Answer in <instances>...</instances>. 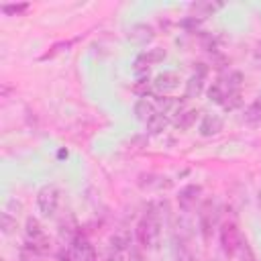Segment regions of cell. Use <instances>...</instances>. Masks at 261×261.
Returning <instances> with one entry per match:
<instances>
[{"label": "cell", "mask_w": 261, "mask_h": 261, "mask_svg": "<svg viewBox=\"0 0 261 261\" xmlns=\"http://www.w3.org/2000/svg\"><path fill=\"white\" fill-rule=\"evenodd\" d=\"M237 255H239V261H257V257H255V253H253V249H251V245L243 239L241 241V245H239V251H237Z\"/></svg>", "instance_id": "20"}, {"label": "cell", "mask_w": 261, "mask_h": 261, "mask_svg": "<svg viewBox=\"0 0 261 261\" xmlns=\"http://www.w3.org/2000/svg\"><path fill=\"white\" fill-rule=\"evenodd\" d=\"M169 124V118L163 112H155L149 120H147V133L149 135H161Z\"/></svg>", "instance_id": "15"}, {"label": "cell", "mask_w": 261, "mask_h": 261, "mask_svg": "<svg viewBox=\"0 0 261 261\" xmlns=\"http://www.w3.org/2000/svg\"><path fill=\"white\" fill-rule=\"evenodd\" d=\"M204 84H206V67L202 63H198V69L186 82V98H198L204 90Z\"/></svg>", "instance_id": "6"}, {"label": "cell", "mask_w": 261, "mask_h": 261, "mask_svg": "<svg viewBox=\"0 0 261 261\" xmlns=\"http://www.w3.org/2000/svg\"><path fill=\"white\" fill-rule=\"evenodd\" d=\"M196 116H198L196 110H186V112H181V114L175 118V126H177V130H188V128L194 124Z\"/></svg>", "instance_id": "18"}, {"label": "cell", "mask_w": 261, "mask_h": 261, "mask_svg": "<svg viewBox=\"0 0 261 261\" xmlns=\"http://www.w3.org/2000/svg\"><path fill=\"white\" fill-rule=\"evenodd\" d=\"M14 226H16V220H12V216H10L8 212H4V214H2V232H4V234H10Z\"/></svg>", "instance_id": "26"}, {"label": "cell", "mask_w": 261, "mask_h": 261, "mask_svg": "<svg viewBox=\"0 0 261 261\" xmlns=\"http://www.w3.org/2000/svg\"><path fill=\"white\" fill-rule=\"evenodd\" d=\"M173 255H175V261H194V253H192L186 237L175 234V239H173Z\"/></svg>", "instance_id": "12"}, {"label": "cell", "mask_w": 261, "mask_h": 261, "mask_svg": "<svg viewBox=\"0 0 261 261\" xmlns=\"http://www.w3.org/2000/svg\"><path fill=\"white\" fill-rule=\"evenodd\" d=\"M124 261H147V259L143 257V253H141L139 249L130 247V249L126 251V255H124Z\"/></svg>", "instance_id": "27"}, {"label": "cell", "mask_w": 261, "mask_h": 261, "mask_svg": "<svg viewBox=\"0 0 261 261\" xmlns=\"http://www.w3.org/2000/svg\"><path fill=\"white\" fill-rule=\"evenodd\" d=\"M153 37H155V33H153V27L151 24H135V27L128 29V35H126L128 41L139 43V45L149 43Z\"/></svg>", "instance_id": "11"}, {"label": "cell", "mask_w": 261, "mask_h": 261, "mask_svg": "<svg viewBox=\"0 0 261 261\" xmlns=\"http://www.w3.org/2000/svg\"><path fill=\"white\" fill-rule=\"evenodd\" d=\"M177 86H179V77L173 71H163L153 80V88L159 94H171L173 90H177Z\"/></svg>", "instance_id": "7"}, {"label": "cell", "mask_w": 261, "mask_h": 261, "mask_svg": "<svg viewBox=\"0 0 261 261\" xmlns=\"http://www.w3.org/2000/svg\"><path fill=\"white\" fill-rule=\"evenodd\" d=\"M241 82H243V75H241L239 71H230V73H228L220 84L226 88V92H239Z\"/></svg>", "instance_id": "19"}, {"label": "cell", "mask_w": 261, "mask_h": 261, "mask_svg": "<svg viewBox=\"0 0 261 261\" xmlns=\"http://www.w3.org/2000/svg\"><path fill=\"white\" fill-rule=\"evenodd\" d=\"M106 261H124V255L122 253H116V251H108V255H106Z\"/></svg>", "instance_id": "28"}, {"label": "cell", "mask_w": 261, "mask_h": 261, "mask_svg": "<svg viewBox=\"0 0 261 261\" xmlns=\"http://www.w3.org/2000/svg\"><path fill=\"white\" fill-rule=\"evenodd\" d=\"M222 124H224V122H222V116L210 112V114H204V118H202L198 130H200L202 137H214V135H218V133L222 130Z\"/></svg>", "instance_id": "9"}, {"label": "cell", "mask_w": 261, "mask_h": 261, "mask_svg": "<svg viewBox=\"0 0 261 261\" xmlns=\"http://www.w3.org/2000/svg\"><path fill=\"white\" fill-rule=\"evenodd\" d=\"M255 57L261 61V43H257V47H255Z\"/></svg>", "instance_id": "29"}, {"label": "cell", "mask_w": 261, "mask_h": 261, "mask_svg": "<svg viewBox=\"0 0 261 261\" xmlns=\"http://www.w3.org/2000/svg\"><path fill=\"white\" fill-rule=\"evenodd\" d=\"M69 47H71V41H65V43H57V45H53V47H51V51H47V53H45L41 59H49V57H55L57 53H61V51H67Z\"/></svg>", "instance_id": "25"}, {"label": "cell", "mask_w": 261, "mask_h": 261, "mask_svg": "<svg viewBox=\"0 0 261 261\" xmlns=\"http://www.w3.org/2000/svg\"><path fill=\"white\" fill-rule=\"evenodd\" d=\"M216 220H218V212H216V208L212 206V202H208V204L202 208V212H200V228H202V234H204L206 241L210 239L212 228L216 226Z\"/></svg>", "instance_id": "8"}, {"label": "cell", "mask_w": 261, "mask_h": 261, "mask_svg": "<svg viewBox=\"0 0 261 261\" xmlns=\"http://www.w3.org/2000/svg\"><path fill=\"white\" fill-rule=\"evenodd\" d=\"M245 120L251 122V124H257L261 122V98H257L255 102H251L245 110Z\"/></svg>", "instance_id": "17"}, {"label": "cell", "mask_w": 261, "mask_h": 261, "mask_svg": "<svg viewBox=\"0 0 261 261\" xmlns=\"http://www.w3.org/2000/svg\"><path fill=\"white\" fill-rule=\"evenodd\" d=\"M59 259L61 261H98L96 251H94V245L86 237H82V234H77V237L71 239V243L67 245V249H63L59 253Z\"/></svg>", "instance_id": "2"}, {"label": "cell", "mask_w": 261, "mask_h": 261, "mask_svg": "<svg viewBox=\"0 0 261 261\" xmlns=\"http://www.w3.org/2000/svg\"><path fill=\"white\" fill-rule=\"evenodd\" d=\"M135 232H137V241L145 249H157L159 247V243H161V218H159V212L155 210V204L149 206L145 216L139 220Z\"/></svg>", "instance_id": "1"}, {"label": "cell", "mask_w": 261, "mask_h": 261, "mask_svg": "<svg viewBox=\"0 0 261 261\" xmlns=\"http://www.w3.org/2000/svg\"><path fill=\"white\" fill-rule=\"evenodd\" d=\"M27 249L35 255H43V253H49L51 249V243H49V237L45 232V228L41 226V222L37 218H27Z\"/></svg>", "instance_id": "3"}, {"label": "cell", "mask_w": 261, "mask_h": 261, "mask_svg": "<svg viewBox=\"0 0 261 261\" xmlns=\"http://www.w3.org/2000/svg\"><path fill=\"white\" fill-rule=\"evenodd\" d=\"M218 8H220V4H210V2L208 4H192V10H196L198 16H206V14H210Z\"/></svg>", "instance_id": "24"}, {"label": "cell", "mask_w": 261, "mask_h": 261, "mask_svg": "<svg viewBox=\"0 0 261 261\" xmlns=\"http://www.w3.org/2000/svg\"><path fill=\"white\" fill-rule=\"evenodd\" d=\"M135 116H137V120H141V122H145L147 124V120L155 114V104L149 100V98H139L137 102H135Z\"/></svg>", "instance_id": "13"}, {"label": "cell", "mask_w": 261, "mask_h": 261, "mask_svg": "<svg viewBox=\"0 0 261 261\" xmlns=\"http://www.w3.org/2000/svg\"><path fill=\"white\" fill-rule=\"evenodd\" d=\"M241 104H243L241 92H228V96H226V102L222 104V108H224V110H237Z\"/></svg>", "instance_id": "22"}, {"label": "cell", "mask_w": 261, "mask_h": 261, "mask_svg": "<svg viewBox=\"0 0 261 261\" xmlns=\"http://www.w3.org/2000/svg\"><path fill=\"white\" fill-rule=\"evenodd\" d=\"M226 96H228V92H226V88L218 82V84H212L210 88H208V100L210 102H214V104H224L226 102Z\"/></svg>", "instance_id": "16"}, {"label": "cell", "mask_w": 261, "mask_h": 261, "mask_svg": "<svg viewBox=\"0 0 261 261\" xmlns=\"http://www.w3.org/2000/svg\"><path fill=\"white\" fill-rule=\"evenodd\" d=\"M241 241H243V237H241V232H239L234 222L222 224V228H220V247H222V251L226 255H237Z\"/></svg>", "instance_id": "5"}, {"label": "cell", "mask_w": 261, "mask_h": 261, "mask_svg": "<svg viewBox=\"0 0 261 261\" xmlns=\"http://www.w3.org/2000/svg\"><path fill=\"white\" fill-rule=\"evenodd\" d=\"M141 57L147 61V65H153V63H159L165 59V51L163 49H149L147 53H141Z\"/></svg>", "instance_id": "21"}, {"label": "cell", "mask_w": 261, "mask_h": 261, "mask_svg": "<svg viewBox=\"0 0 261 261\" xmlns=\"http://www.w3.org/2000/svg\"><path fill=\"white\" fill-rule=\"evenodd\" d=\"M257 202H259V208H261V190H259V198H257Z\"/></svg>", "instance_id": "30"}, {"label": "cell", "mask_w": 261, "mask_h": 261, "mask_svg": "<svg viewBox=\"0 0 261 261\" xmlns=\"http://www.w3.org/2000/svg\"><path fill=\"white\" fill-rule=\"evenodd\" d=\"M57 206H59V190H57V186H53V184L43 186L37 192V208H39V212L45 218H51L57 212Z\"/></svg>", "instance_id": "4"}, {"label": "cell", "mask_w": 261, "mask_h": 261, "mask_svg": "<svg viewBox=\"0 0 261 261\" xmlns=\"http://www.w3.org/2000/svg\"><path fill=\"white\" fill-rule=\"evenodd\" d=\"M130 245H133V239H130V234L126 230H118V232H114L110 237V249L116 251V253L126 255V251L130 249Z\"/></svg>", "instance_id": "14"}, {"label": "cell", "mask_w": 261, "mask_h": 261, "mask_svg": "<svg viewBox=\"0 0 261 261\" xmlns=\"http://www.w3.org/2000/svg\"><path fill=\"white\" fill-rule=\"evenodd\" d=\"M200 192H202L200 186H194V184L181 188V190H179V196H177V204H179V208H181L184 212L192 210V208L196 206L198 198H200Z\"/></svg>", "instance_id": "10"}, {"label": "cell", "mask_w": 261, "mask_h": 261, "mask_svg": "<svg viewBox=\"0 0 261 261\" xmlns=\"http://www.w3.org/2000/svg\"><path fill=\"white\" fill-rule=\"evenodd\" d=\"M0 10L4 14H22L29 10V4H2Z\"/></svg>", "instance_id": "23"}]
</instances>
